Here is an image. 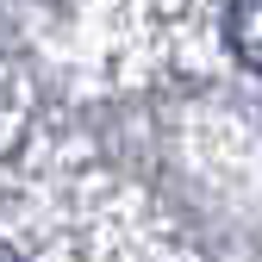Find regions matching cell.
<instances>
[{"label":"cell","instance_id":"obj_1","mask_svg":"<svg viewBox=\"0 0 262 262\" xmlns=\"http://www.w3.org/2000/svg\"><path fill=\"white\" fill-rule=\"evenodd\" d=\"M225 31H231L237 62L262 75V0H231V13H225Z\"/></svg>","mask_w":262,"mask_h":262},{"label":"cell","instance_id":"obj_2","mask_svg":"<svg viewBox=\"0 0 262 262\" xmlns=\"http://www.w3.org/2000/svg\"><path fill=\"white\" fill-rule=\"evenodd\" d=\"M0 262H25V256H19V250H13V244H0Z\"/></svg>","mask_w":262,"mask_h":262}]
</instances>
